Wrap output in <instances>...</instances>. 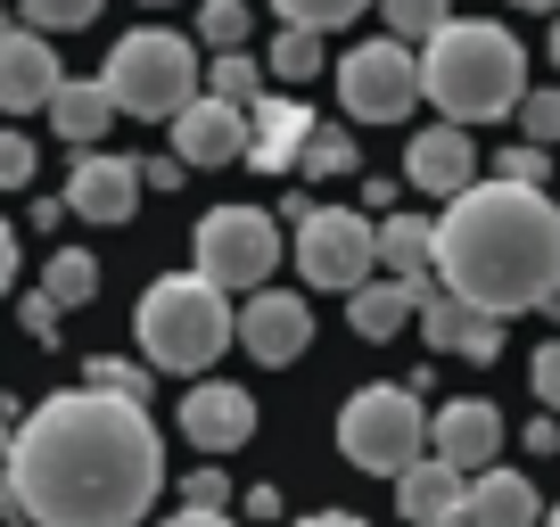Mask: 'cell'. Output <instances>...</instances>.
Returning <instances> with one entry per match:
<instances>
[{
    "label": "cell",
    "instance_id": "1",
    "mask_svg": "<svg viewBox=\"0 0 560 527\" xmlns=\"http://www.w3.org/2000/svg\"><path fill=\"white\" fill-rule=\"evenodd\" d=\"M9 487L34 527H140L165 494V437L132 396L58 387L18 421Z\"/></svg>",
    "mask_w": 560,
    "mask_h": 527
},
{
    "label": "cell",
    "instance_id": "2",
    "mask_svg": "<svg viewBox=\"0 0 560 527\" xmlns=\"http://www.w3.org/2000/svg\"><path fill=\"white\" fill-rule=\"evenodd\" d=\"M552 281H560V207H552V190L470 181L462 198H445V214H438V289H454L462 305L511 321V314H536Z\"/></svg>",
    "mask_w": 560,
    "mask_h": 527
},
{
    "label": "cell",
    "instance_id": "3",
    "mask_svg": "<svg viewBox=\"0 0 560 527\" xmlns=\"http://www.w3.org/2000/svg\"><path fill=\"white\" fill-rule=\"evenodd\" d=\"M420 99L438 107L445 124H494L527 99V50L511 25L494 17H445L438 34L420 42Z\"/></svg>",
    "mask_w": 560,
    "mask_h": 527
},
{
    "label": "cell",
    "instance_id": "4",
    "mask_svg": "<svg viewBox=\"0 0 560 527\" xmlns=\"http://www.w3.org/2000/svg\"><path fill=\"white\" fill-rule=\"evenodd\" d=\"M132 347H140L149 371L198 379L223 347H240V305L214 281H198V272H165V281H149L140 305H132Z\"/></svg>",
    "mask_w": 560,
    "mask_h": 527
},
{
    "label": "cell",
    "instance_id": "5",
    "mask_svg": "<svg viewBox=\"0 0 560 527\" xmlns=\"http://www.w3.org/2000/svg\"><path fill=\"white\" fill-rule=\"evenodd\" d=\"M116 116H140V124H174L182 107L207 91V67H198V42L190 34H165V25H132V34L107 50L100 67Z\"/></svg>",
    "mask_w": 560,
    "mask_h": 527
},
{
    "label": "cell",
    "instance_id": "6",
    "mask_svg": "<svg viewBox=\"0 0 560 527\" xmlns=\"http://www.w3.org/2000/svg\"><path fill=\"white\" fill-rule=\"evenodd\" d=\"M429 379H371L347 396L338 412V454L371 478H404L420 454H429V412H420Z\"/></svg>",
    "mask_w": 560,
    "mask_h": 527
},
{
    "label": "cell",
    "instance_id": "7",
    "mask_svg": "<svg viewBox=\"0 0 560 527\" xmlns=\"http://www.w3.org/2000/svg\"><path fill=\"white\" fill-rule=\"evenodd\" d=\"M190 256H198V281H214L231 297H256V289H272V264H280V231L264 207H214L198 214L190 231Z\"/></svg>",
    "mask_w": 560,
    "mask_h": 527
},
{
    "label": "cell",
    "instance_id": "8",
    "mask_svg": "<svg viewBox=\"0 0 560 527\" xmlns=\"http://www.w3.org/2000/svg\"><path fill=\"white\" fill-rule=\"evenodd\" d=\"M298 272H305V289H338V297H354V289L380 272V214L314 207L298 223Z\"/></svg>",
    "mask_w": 560,
    "mask_h": 527
},
{
    "label": "cell",
    "instance_id": "9",
    "mask_svg": "<svg viewBox=\"0 0 560 527\" xmlns=\"http://www.w3.org/2000/svg\"><path fill=\"white\" fill-rule=\"evenodd\" d=\"M338 107H347L354 124H404L412 116V99H420V58H412V42H354L347 58H338Z\"/></svg>",
    "mask_w": 560,
    "mask_h": 527
},
{
    "label": "cell",
    "instance_id": "10",
    "mask_svg": "<svg viewBox=\"0 0 560 527\" xmlns=\"http://www.w3.org/2000/svg\"><path fill=\"white\" fill-rule=\"evenodd\" d=\"M240 347L256 354L264 371L298 363V354L314 347V305H305L298 289H256V297L240 305Z\"/></svg>",
    "mask_w": 560,
    "mask_h": 527
},
{
    "label": "cell",
    "instance_id": "11",
    "mask_svg": "<svg viewBox=\"0 0 560 527\" xmlns=\"http://www.w3.org/2000/svg\"><path fill=\"white\" fill-rule=\"evenodd\" d=\"M58 83H67V67H58L50 34H34V25H0V116H42Z\"/></svg>",
    "mask_w": 560,
    "mask_h": 527
},
{
    "label": "cell",
    "instance_id": "12",
    "mask_svg": "<svg viewBox=\"0 0 560 527\" xmlns=\"http://www.w3.org/2000/svg\"><path fill=\"white\" fill-rule=\"evenodd\" d=\"M404 174H412L420 198H462L478 181V132H462V124H420L412 141H404Z\"/></svg>",
    "mask_w": 560,
    "mask_h": 527
},
{
    "label": "cell",
    "instance_id": "13",
    "mask_svg": "<svg viewBox=\"0 0 560 527\" xmlns=\"http://www.w3.org/2000/svg\"><path fill=\"white\" fill-rule=\"evenodd\" d=\"M182 437L198 445V454H240L247 437H256V396L231 379H190V396H182Z\"/></svg>",
    "mask_w": 560,
    "mask_h": 527
},
{
    "label": "cell",
    "instance_id": "14",
    "mask_svg": "<svg viewBox=\"0 0 560 527\" xmlns=\"http://www.w3.org/2000/svg\"><path fill=\"white\" fill-rule=\"evenodd\" d=\"M174 157L182 165H247V107L198 91V99L174 116Z\"/></svg>",
    "mask_w": 560,
    "mask_h": 527
},
{
    "label": "cell",
    "instance_id": "15",
    "mask_svg": "<svg viewBox=\"0 0 560 527\" xmlns=\"http://www.w3.org/2000/svg\"><path fill=\"white\" fill-rule=\"evenodd\" d=\"M58 198H67V214H83V223H132V207H140V165L83 149Z\"/></svg>",
    "mask_w": 560,
    "mask_h": 527
},
{
    "label": "cell",
    "instance_id": "16",
    "mask_svg": "<svg viewBox=\"0 0 560 527\" xmlns=\"http://www.w3.org/2000/svg\"><path fill=\"white\" fill-rule=\"evenodd\" d=\"M305 132H314V107H305L298 91H264V99L247 107V165H256V174H298Z\"/></svg>",
    "mask_w": 560,
    "mask_h": 527
},
{
    "label": "cell",
    "instance_id": "17",
    "mask_svg": "<svg viewBox=\"0 0 560 527\" xmlns=\"http://www.w3.org/2000/svg\"><path fill=\"white\" fill-rule=\"evenodd\" d=\"M429 454L438 461H454L462 478L470 470H487L494 454H503V412L487 405V396H454V405L429 421Z\"/></svg>",
    "mask_w": 560,
    "mask_h": 527
},
{
    "label": "cell",
    "instance_id": "18",
    "mask_svg": "<svg viewBox=\"0 0 560 527\" xmlns=\"http://www.w3.org/2000/svg\"><path fill=\"white\" fill-rule=\"evenodd\" d=\"M412 321H420V338L438 354H470V363H494V354H503V321L478 314V305H462L454 289H429Z\"/></svg>",
    "mask_w": 560,
    "mask_h": 527
},
{
    "label": "cell",
    "instance_id": "19",
    "mask_svg": "<svg viewBox=\"0 0 560 527\" xmlns=\"http://www.w3.org/2000/svg\"><path fill=\"white\" fill-rule=\"evenodd\" d=\"M454 527H544L536 511V487H527L520 470H478L470 487H462V511Z\"/></svg>",
    "mask_w": 560,
    "mask_h": 527
},
{
    "label": "cell",
    "instance_id": "20",
    "mask_svg": "<svg viewBox=\"0 0 560 527\" xmlns=\"http://www.w3.org/2000/svg\"><path fill=\"white\" fill-rule=\"evenodd\" d=\"M462 487H470V478H462L454 461L420 454L412 470L396 478V511H404V527H454V511H462Z\"/></svg>",
    "mask_w": 560,
    "mask_h": 527
},
{
    "label": "cell",
    "instance_id": "21",
    "mask_svg": "<svg viewBox=\"0 0 560 527\" xmlns=\"http://www.w3.org/2000/svg\"><path fill=\"white\" fill-rule=\"evenodd\" d=\"M42 116H50V132L58 141L74 149V157H83V149H100L107 141V124H116V99H107V83H58L50 91V107H42Z\"/></svg>",
    "mask_w": 560,
    "mask_h": 527
},
{
    "label": "cell",
    "instance_id": "22",
    "mask_svg": "<svg viewBox=\"0 0 560 527\" xmlns=\"http://www.w3.org/2000/svg\"><path fill=\"white\" fill-rule=\"evenodd\" d=\"M420 297H429V289H412V281H363V289L347 297V321H354V338L387 347V338H404V330H412Z\"/></svg>",
    "mask_w": 560,
    "mask_h": 527
},
{
    "label": "cell",
    "instance_id": "23",
    "mask_svg": "<svg viewBox=\"0 0 560 527\" xmlns=\"http://www.w3.org/2000/svg\"><path fill=\"white\" fill-rule=\"evenodd\" d=\"M380 264L387 281H412V289H438V223H420V214H380Z\"/></svg>",
    "mask_w": 560,
    "mask_h": 527
},
{
    "label": "cell",
    "instance_id": "24",
    "mask_svg": "<svg viewBox=\"0 0 560 527\" xmlns=\"http://www.w3.org/2000/svg\"><path fill=\"white\" fill-rule=\"evenodd\" d=\"M42 289L58 297V314H67V305H91L100 297V256H91V247H50V256H42Z\"/></svg>",
    "mask_w": 560,
    "mask_h": 527
},
{
    "label": "cell",
    "instance_id": "25",
    "mask_svg": "<svg viewBox=\"0 0 560 527\" xmlns=\"http://www.w3.org/2000/svg\"><path fill=\"white\" fill-rule=\"evenodd\" d=\"M264 74H272V83H289V91H298L305 74H322V34H305V25H280V34H272V58H264Z\"/></svg>",
    "mask_w": 560,
    "mask_h": 527
},
{
    "label": "cell",
    "instance_id": "26",
    "mask_svg": "<svg viewBox=\"0 0 560 527\" xmlns=\"http://www.w3.org/2000/svg\"><path fill=\"white\" fill-rule=\"evenodd\" d=\"M363 165V149H354V132H305V157H298V174L305 181H338V174H354Z\"/></svg>",
    "mask_w": 560,
    "mask_h": 527
},
{
    "label": "cell",
    "instance_id": "27",
    "mask_svg": "<svg viewBox=\"0 0 560 527\" xmlns=\"http://www.w3.org/2000/svg\"><path fill=\"white\" fill-rule=\"evenodd\" d=\"M256 9L247 0H198V50H247Z\"/></svg>",
    "mask_w": 560,
    "mask_h": 527
},
{
    "label": "cell",
    "instance_id": "28",
    "mask_svg": "<svg viewBox=\"0 0 560 527\" xmlns=\"http://www.w3.org/2000/svg\"><path fill=\"white\" fill-rule=\"evenodd\" d=\"M207 91H214V99H231V107H256V99H264V67H256L247 50H214Z\"/></svg>",
    "mask_w": 560,
    "mask_h": 527
},
{
    "label": "cell",
    "instance_id": "29",
    "mask_svg": "<svg viewBox=\"0 0 560 527\" xmlns=\"http://www.w3.org/2000/svg\"><path fill=\"white\" fill-rule=\"evenodd\" d=\"M363 9H380V0H272V17L305 25V34H338V25H354Z\"/></svg>",
    "mask_w": 560,
    "mask_h": 527
},
{
    "label": "cell",
    "instance_id": "30",
    "mask_svg": "<svg viewBox=\"0 0 560 527\" xmlns=\"http://www.w3.org/2000/svg\"><path fill=\"white\" fill-rule=\"evenodd\" d=\"M107 0H18V17L34 25V34H83V25H100Z\"/></svg>",
    "mask_w": 560,
    "mask_h": 527
},
{
    "label": "cell",
    "instance_id": "31",
    "mask_svg": "<svg viewBox=\"0 0 560 527\" xmlns=\"http://www.w3.org/2000/svg\"><path fill=\"white\" fill-rule=\"evenodd\" d=\"M380 9H387V34H396V42H429L445 17H454L445 0H380Z\"/></svg>",
    "mask_w": 560,
    "mask_h": 527
},
{
    "label": "cell",
    "instance_id": "32",
    "mask_svg": "<svg viewBox=\"0 0 560 527\" xmlns=\"http://www.w3.org/2000/svg\"><path fill=\"white\" fill-rule=\"evenodd\" d=\"M511 116H520V132H527L536 149H552V141H560V83H552V91H527Z\"/></svg>",
    "mask_w": 560,
    "mask_h": 527
},
{
    "label": "cell",
    "instance_id": "33",
    "mask_svg": "<svg viewBox=\"0 0 560 527\" xmlns=\"http://www.w3.org/2000/svg\"><path fill=\"white\" fill-rule=\"evenodd\" d=\"M494 181H527V190H544V181H552V149H536V141L503 149V165H494Z\"/></svg>",
    "mask_w": 560,
    "mask_h": 527
},
{
    "label": "cell",
    "instance_id": "34",
    "mask_svg": "<svg viewBox=\"0 0 560 527\" xmlns=\"http://www.w3.org/2000/svg\"><path fill=\"white\" fill-rule=\"evenodd\" d=\"M34 174H42V149L25 132H0V190H25Z\"/></svg>",
    "mask_w": 560,
    "mask_h": 527
},
{
    "label": "cell",
    "instance_id": "35",
    "mask_svg": "<svg viewBox=\"0 0 560 527\" xmlns=\"http://www.w3.org/2000/svg\"><path fill=\"white\" fill-rule=\"evenodd\" d=\"M83 387H107V396H132L140 405V396H149V371L140 363H83Z\"/></svg>",
    "mask_w": 560,
    "mask_h": 527
},
{
    "label": "cell",
    "instance_id": "36",
    "mask_svg": "<svg viewBox=\"0 0 560 527\" xmlns=\"http://www.w3.org/2000/svg\"><path fill=\"white\" fill-rule=\"evenodd\" d=\"M527 387H536V412H560V338H544V347H536Z\"/></svg>",
    "mask_w": 560,
    "mask_h": 527
},
{
    "label": "cell",
    "instance_id": "37",
    "mask_svg": "<svg viewBox=\"0 0 560 527\" xmlns=\"http://www.w3.org/2000/svg\"><path fill=\"white\" fill-rule=\"evenodd\" d=\"M223 503H231L223 470H190V478H182V511H223Z\"/></svg>",
    "mask_w": 560,
    "mask_h": 527
},
{
    "label": "cell",
    "instance_id": "38",
    "mask_svg": "<svg viewBox=\"0 0 560 527\" xmlns=\"http://www.w3.org/2000/svg\"><path fill=\"white\" fill-rule=\"evenodd\" d=\"M18 321L42 338V347H58V297L50 289H34V297H18Z\"/></svg>",
    "mask_w": 560,
    "mask_h": 527
},
{
    "label": "cell",
    "instance_id": "39",
    "mask_svg": "<svg viewBox=\"0 0 560 527\" xmlns=\"http://www.w3.org/2000/svg\"><path fill=\"white\" fill-rule=\"evenodd\" d=\"M182 174H190L182 157H158V165H140V181H149V190H182Z\"/></svg>",
    "mask_w": 560,
    "mask_h": 527
},
{
    "label": "cell",
    "instance_id": "40",
    "mask_svg": "<svg viewBox=\"0 0 560 527\" xmlns=\"http://www.w3.org/2000/svg\"><path fill=\"white\" fill-rule=\"evenodd\" d=\"M527 454H560V421H552V412H536V421H527Z\"/></svg>",
    "mask_w": 560,
    "mask_h": 527
},
{
    "label": "cell",
    "instance_id": "41",
    "mask_svg": "<svg viewBox=\"0 0 560 527\" xmlns=\"http://www.w3.org/2000/svg\"><path fill=\"white\" fill-rule=\"evenodd\" d=\"M9 289H18V231L0 223V297H9Z\"/></svg>",
    "mask_w": 560,
    "mask_h": 527
},
{
    "label": "cell",
    "instance_id": "42",
    "mask_svg": "<svg viewBox=\"0 0 560 527\" xmlns=\"http://www.w3.org/2000/svg\"><path fill=\"white\" fill-rule=\"evenodd\" d=\"M165 527H240V519H231V511H174Z\"/></svg>",
    "mask_w": 560,
    "mask_h": 527
},
{
    "label": "cell",
    "instance_id": "43",
    "mask_svg": "<svg viewBox=\"0 0 560 527\" xmlns=\"http://www.w3.org/2000/svg\"><path fill=\"white\" fill-rule=\"evenodd\" d=\"M67 223V198H34V231H58Z\"/></svg>",
    "mask_w": 560,
    "mask_h": 527
},
{
    "label": "cell",
    "instance_id": "44",
    "mask_svg": "<svg viewBox=\"0 0 560 527\" xmlns=\"http://www.w3.org/2000/svg\"><path fill=\"white\" fill-rule=\"evenodd\" d=\"M298 527H371V519H354V511H314V519H298Z\"/></svg>",
    "mask_w": 560,
    "mask_h": 527
},
{
    "label": "cell",
    "instance_id": "45",
    "mask_svg": "<svg viewBox=\"0 0 560 527\" xmlns=\"http://www.w3.org/2000/svg\"><path fill=\"white\" fill-rule=\"evenodd\" d=\"M9 454H18V429H9V412H0V470H9Z\"/></svg>",
    "mask_w": 560,
    "mask_h": 527
},
{
    "label": "cell",
    "instance_id": "46",
    "mask_svg": "<svg viewBox=\"0 0 560 527\" xmlns=\"http://www.w3.org/2000/svg\"><path fill=\"white\" fill-rule=\"evenodd\" d=\"M0 519H18V487H9V470H0Z\"/></svg>",
    "mask_w": 560,
    "mask_h": 527
},
{
    "label": "cell",
    "instance_id": "47",
    "mask_svg": "<svg viewBox=\"0 0 560 527\" xmlns=\"http://www.w3.org/2000/svg\"><path fill=\"white\" fill-rule=\"evenodd\" d=\"M536 314H552V321H560V281H552V289H544V305H536Z\"/></svg>",
    "mask_w": 560,
    "mask_h": 527
},
{
    "label": "cell",
    "instance_id": "48",
    "mask_svg": "<svg viewBox=\"0 0 560 527\" xmlns=\"http://www.w3.org/2000/svg\"><path fill=\"white\" fill-rule=\"evenodd\" d=\"M511 9H560V0H511Z\"/></svg>",
    "mask_w": 560,
    "mask_h": 527
},
{
    "label": "cell",
    "instance_id": "49",
    "mask_svg": "<svg viewBox=\"0 0 560 527\" xmlns=\"http://www.w3.org/2000/svg\"><path fill=\"white\" fill-rule=\"evenodd\" d=\"M552 67H560V17H552Z\"/></svg>",
    "mask_w": 560,
    "mask_h": 527
},
{
    "label": "cell",
    "instance_id": "50",
    "mask_svg": "<svg viewBox=\"0 0 560 527\" xmlns=\"http://www.w3.org/2000/svg\"><path fill=\"white\" fill-rule=\"evenodd\" d=\"M544 527H560V511H552V519H544Z\"/></svg>",
    "mask_w": 560,
    "mask_h": 527
},
{
    "label": "cell",
    "instance_id": "51",
    "mask_svg": "<svg viewBox=\"0 0 560 527\" xmlns=\"http://www.w3.org/2000/svg\"><path fill=\"white\" fill-rule=\"evenodd\" d=\"M149 9H165V0H149Z\"/></svg>",
    "mask_w": 560,
    "mask_h": 527
}]
</instances>
